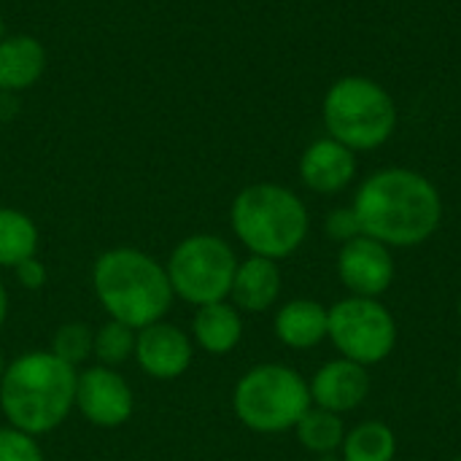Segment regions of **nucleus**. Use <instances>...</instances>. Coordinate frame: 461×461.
Segmentation results:
<instances>
[{"instance_id": "3", "label": "nucleus", "mask_w": 461, "mask_h": 461, "mask_svg": "<svg viewBox=\"0 0 461 461\" xmlns=\"http://www.w3.org/2000/svg\"><path fill=\"white\" fill-rule=\"evenodd\" d=\"M95 292L111 319L132 330L159 321L173 303L167 270L135 249H113L97 259Z\"/></svg>"}, {"instance_id": "12", "label": "nucleus", "mask_w": 461, "mask_h": 461, "mask_svg": "<svg viewBox=\"0 0 461 461\" xmlns=\"http://www.w3.org/2000/svg\"><path fill=\"white\" fill-rule=\"evenodd\" d=\"M308 386H311V402L316 408H324L340 416V413L359 408L367 400L370 375L365 365H357L351 359H335V362H327Z\"/></svg>"}, {"instance_id": "13", "label": "nucleus", "mask_w": 461, "mask_h": 461, "mask_svg": "<svg viewBox=\"0 0 461 461\" xmlns=\"http://www.w3.org/2000/svg\"><path fill=\"white\" fill-rule=\"evenodd\" d=\"M303 184L319 194L343 192L357 176V154L335 138L313 140L300 159Z\"/></svg>"}, {"instance_id": "11", "label": "nucleus", "mask_w": 461, "mask_h": 461, "mask_svg": "<svg viewBox=\"0 0 461 461\" xmlns=\"http://www.w3.org/2000/svg\"><path fill=\"white\" fill-rule=\"evenodd\" d=\"M135 357L143 373L159 381H170L186 373L192 365V343L186 332L173 324L154 321L135 335Z\"/></svg>"}, {"instance_id": "28", "label": "nucleus", "mask_w": 461, "mask_h": 461, "mask_svg": "<svg viewBox=\"0 0 461 461\" xmlns=\"http://www.w3.org/2000/svg\"><path fill=\"white\" fill-rule=\"evenodd\" d=\"M0 41H3V22H0Z\"/></svg>"}, {"instance_id": "15", "label": "nucleus", "mask_w": 461, "mask_h": 461, "mask_svg": "<svg viewBox=\"0 0 461 461\" xmlns=\"http://www.w3.org/2000/svg\"><path fill=\"white\" fill-rule=\"evenodd\" d=\"M330 308L313 300H292L276 313V335L289 348H313L327 338Z\"/></svg>"}, {"instance_id": "23", "label": "nucleus", "mask_w": 461, "mask_h": 461, "mask_svg": "<svg viewBox=\"0 0 461 461\" xmlns=\"http://www.w3.org/2000/svg\"><path fill=\"white\" fill-rule=\"evenodd\" d=\"M0 461H43V454L32 435L19 429H0Z\"/></svg>"}, {"instance_id": "29", "label": "nucleus", "mask_w": 461, "mask_h": 461, "mask_svg": "<svg viewBox=\"0 0 461 461\" xmlns=\"http://www.w3.org/2000/svg\"><path fill=\"white\" fill-rule=\"evenodd\" d=\"M459 316H461V294H459Z\"/></svg>"}, {"instance_id": "10", "label": "nucleus", "mask_w": 461, "mask_h": 461, "mask_svg": "<svg viewBox=\"0 0 461 461\" xmlns=\"http://www.w3.org/2000/svg\"><path fill=\"white\" fill-rule=\"evenodd\" d=\"M76 408L95 427H119L132 413L127 381L108 367H89L76 381Z\"/></svg>"}, {"instance_id": "27", "label": "nucleus", "mask_w": 461, "mask_h": 461, "mask_svg": "<svg viewBox=\"0 0 461 461\" xmlns=\"http://www.w3.org/2000/svg\"><path fill=\"white\" fill-rule=\"evenodd\" d=\"M3 373H5V370H3V359H0V378H3Z\"/></svg>"}, {"instance_id": "22", "label": "nucleus", "mask_w": 461, "mask_h": 461, "mask_svg": "<svg viewBox=\"0 0 461 461\" xmlns=\"http://www.w3.org/2000/svg\"><path fill=\"white\" fill-rule=\"evenodd\" d=\"M92 343H95V335H92V330L86 324H65L54 335L51 354L76 367L78 362H84L89 357Z\"/></svg>"}, {"instance_id": "24", "label": "nucleus", "mask_w": 461, "mask_h": 461, "mask_svg": "<svg viewBox=\"0 0 461 461\" xmlns=\"http://www.w3.org/2000/svg\"><path fill=\"white\" fill-rule=\"evenodd\" d=\"M327 235L332 240H340V243H348L354 238L362 235V227H359V219L354 213V208H338L327 216Z\"/></svg>"}, {"instance_id": "19", "label": "nucleus", "mask_w": 461, "mask_h": 461, "mask_svg": "<svg viewBox=\"0 0 461 461\" xmlns=\"http://www.w3.org/2000/svg\"><path fill=\"white\" fill-rule=\"evenodd\" d=\"M397 438L381 421H365L346 432L343 461H394Z\"/></svg>"}, {"instance_id": "8", "label": "nucleus", "mask_w": 461, "mask_h": 461, "mask_svg": "<svg viewBox=\"0 0 461 461\" xmlns=\"http://www.w3.org/2000/svg\"><path fill=\"white\" fill-rule=\"evenodd\" d=\"M327 338L357 365L384 362L397 343V321L389 308L373 297H348L330 308Z\"/></svg>"}, {"instance_id": "26", "label": "nucleus", "mask_w": 461, "mask_h": 461, "mask_svg": "<svg viewBox=\"0 0 461 461\" xmlns=\"http://www.w3.org/2000/svg\"><path fill=\"white\" fill-rule=\"evenodd\" d=\"M5 308H8V297H5V289H3V284H0V324H3V319H5Z\"/></svg>"}, {"instance_id": "16", "label": "nucleus", "mask_w": 461, "mask_h": 461, "mask_svg": "<svg viewBox=\"0 0 461 461\" xmlns=\"http://www.w3.org/2000/svg\"><path fill=\"white\" fill-rule=\"evenodd\" d=\"M43 68L46 51L32 35H11L0 41V89H27L43 76Z\"/></svg>"}, {"instance_id": "20", "label": "nucleus", "mask_w": 461, "mask_h": 461, "mask_svg": "<svg viewBox=\"0 0 461 461\" xmlns=\"http://www.w3.org/2000/svg\"><path fill=\"white\" fill-rule=\"evenodd\" d=\"M294 429H297V440L313 454H332L346 440L340 416L324 408H313V405L305 411V416L297 421Z\"/></svg>"}, {"instance_id": "9", "label": "nucleus", "mask_w": 461, "mask_h": 461, "mask_svg": "<svg viewBox=\"0 0 461 461\" xmlns=\"http://www.w3.org/2000/svg\"><path fill=\"white\" fill-rule=\"evenodd\" d=\"M338 276L354 297L378 300L394 281V259L389 246L367 235L343 243L338 254Z\"/></svg>"}, {"instance_id": "14", "label": "nucleus", "mask_w": 461, "mask_h": 461, "mask_svg": "<svg viewBox=\"0 0 461 461\" xmlns=\"http://www.w3.org/2000/svg\"><path fill=\"white\" fill-rule=\"evenodd\" d=\"M281 292V273L273 259L265 257H251L243 265H238L230 297L240 311L259 313L267 311Z\"/></svg>"}, {"instance_id": "7", "label": "nucleus", "mask_w": 461, "mask_h": 461, "mask_svg": "<svg viewBox=\"0 0 461 461\" xmlns=\"http://www.w3.org/2000/svg\"><path fill=\"white\" fill-rule=\"evenodd\" d=\"M165 270L173 294L192 305H211L230 294L238 259L221 238L192 235L176 246Z\"/></svg>"}, {"instance_id": "6", "label": "nucleus", "mask_w": 461, "mask_h": 461, "mask_svg": "<svg viewBox=\"0 0 461 461\" xmlns=\"http://www.w3.org/2000/svg\"><path fill=\"white\" fill-rule=\"evenodd\" d=\"M238 419L254 432H286L297 427L311 402V386L286 365H259L249 370L232 397Z\"/></svg>"}, {"instance_id": "2", "label": "nucleus", "mask_w": 461, "mask_h": 461, "mask_svg": "<svg viewBox=\"0 0 461 461\" xmlns=\"http://www.w3.org/2000/svg\"><path fill=\"white\" fill-rule=\"evenodd\" d=\"M78 373L54 354L19 357L0 378V408L14 429L43 435L59 427L76 405Z\"/></svg>"}, {"instance_id": "21", "label": "nucleus", "mask_w": 461, "mask_h": 461, "mask_svg": "<svg viewBox=\"0 0 461 461\" xmlns=\"http://www.w3.org/2000/svg\"><path fill=\"white\" fill-rule=\"evenodd\" d=\"M92 351L103 365H119L135 351V330L111 319L95 332Z\"/></svg>"}, {"instance_id": "25", "label": "nucleus", "mask_w": 461, "mask_h": 461, "mask_svg": "<svg viewBox=\"0 0 461 461\" xmlns=\"http://www.w3.org/2000/svg\"><path fill=\"white\" fill-rule=\"evenodd\" d=\"M14 270H16V278H19L27 289H38V286L46 281V273H43V267L35 262V257L24 259V262H22V265H16Z\"/></svg>"}, {"instance_id": "17", "label": "nucleus", "mask_w": 461, "mask_h": 461, "mask_svg": "<svg viewBox=\"0 0 461 461\" xmlns=\"http://www.w3.org/2000/svg\"><path fill=\"white\" fill-rule=\"evenodd\" d=\"M194 338L197 343L208 351V354H227L240 343L243 335V321L238 308L221 303H211V305H200L194 321H192Z\"/></svg>"}, {"instance_id": "4", "label": "nucleus", "mask_w": 461, "mask_h": 461, "mask_svg": "<svg viewBox=\"0 0 461 461\" xmlns=\"http://www.w3.org/2000/svg\"><path fill=\"white\" fill-rule=\"evenodd\" d=\"M232 230L240 243L265 259H284L294 254L308 235V211L303 200L278 184L246 186L230 211Z\"/></svg>"}, {"instance_id": "30", "label": "nucleus", "mask_w": 461, "mask_h": 461, "mask_svg": "<svg viewBox=\"0 0 461 461\" xmlns=\"http://www.w3.org/2000/svg\"><path fill=\"white\" fill-rule=\"evenodd\" d=\"M459 384H461V367H459Z\"/></svg>"}, {"instance_id": "18", "label": "nucleus", "mask_w": 461, "mask_h": 461, "mask_svg": "<svg viewBox=\"0 0 461 461\" xmlns=\"http://www.w3.org/2000/svg\"><path fill=\"white\" fill-rule=\"evenodd\" d=\"M38 230L22 211L0 208V267H16L35 257Z\"/></svg>"}, {"instance_id": "5", "label": "nucleus", "mask_w": 461, "mask_h": 461, "mask_svg": "<svg viewBox=\"0 0 461 461\" xmlns=\"http://www.w3.org/2000/svg\"><path fill=\"white\" fill-rule=\"evenodd\" d=\"M394 97L367 76L338 78L324 97V124L330 138L351 151H373L397 130Z\"/></svg>"}, {"instance_id": "1", "label": "nucleus", "mask_w": 461, "mask_h": 461, "mask_svg": "<svg viewBox=\"0 0 461 461\" xmlns=\"http://www.w3.org/2000/svg\"><path fill=\"white\" fill-rule=\"evenodd\" d=\"M351 208L359 219L362 235L400 249L432 238L443 219V200L435 184L408 167L373 173L357 189Z\"/></svg>"}]
</instances>
